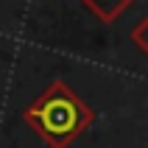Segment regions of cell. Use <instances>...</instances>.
<instances>
[{
    "mask_svg": "<svg viewBox=\"0 0 148 148\" xmlns=\"http://www.w3.org/2000/svg\"><path fill=\"white\" fill-rule=\"evenodd\" d=\"M23 120L48 148H70V143L92 126L95 112L64 81H53L31 101V106L23 112Z\"/></svg>",
    "mask_w": 148,
    "mask_h": 148,
    "instance_id": "6da1fadb",
    "label": "cell"
},
{
    "mask_svg": "<svg viewBox=\"0 0 148 148\" xmlns=\"http://www.w3.org/2000/svg\"><path fill=\"white\" fill-rule=\"evenodd\" d=\"M132 42L137 45L140 53H145V56H148V14L132 28Z\"/></svg>",
    "mask_w": 148,
    "mask_h": 148,
    "instance_id": "3957f363",
    "label": "cell"
},
{
    "mask_svg": "<svg viewBox=\"0 0 148 148\" xmlns=\"http://www.w3.org/2000/svg\"><path fill=\"white\" fill-rule=\"evenodd\" d=\"M81 3L98 17L101 23H115L134 0H81Z\"/></svg>",
    "mask_w": 148,
    "mask_h": 148,
    "instance_id": "7a4b0ae2",
    "label": "cell"
}]
</instances>
